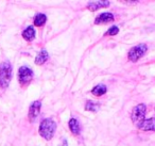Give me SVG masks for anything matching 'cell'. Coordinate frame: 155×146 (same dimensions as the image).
Here are the masks:
<instances>
[{"label":"cell","mask_w":155,"mask_h":146,"mask_svg":"<svg viewBox=\"0 0 155 146\" xmlns=\"http://www.w3.org/2000/svg\"><path fill=\"white\" fill-rule=\"evenodd\" d=\"M56 129V124L51 118H46L39 125V134L46 140H51Z\"/></svg>","instance_id":"obj_1"},{"label":"cell","mask_w":155,"mask_h":146,"mask_svg":"<svg viewBox=\"0 0 155 146\" xmlns=\"http://www.w3.org/2000/svg\"><path fill=\"white\" fill-rule=\"evenodd\" d=\"M12 79V66L8 61L0 64V86L7 89Z\"/></svg>","instance_id":"obj_2"},{"label":"cell","mask_w":155,"mask_h":146,"mask_svg":"<svg viewBox=\"0 0 155 146\" xmlns=\"http://www.w3.org/2000/svg\"><path fill=\"white\" fill-rule=\"evenodd\" d=\"M146 110H147V106L144 105V103H140V105H137L136 107H134L133 111H132V114H131V117H132L133 123L137 127L144 120V117H146Z\"/></svg>","instance_id":"obj_3"},{"label":"cell","mask_w":155,"mask_h":146,"mask_svg":"<svg viewBox=\"0 0 155 146\" xmlns=\"http://www.w3.org/2000/svg\"><path fill=\"white\" fill-rule=\"evenodd\" d=\"M147 50H148V47H147L146 44L136 45L135 47L131 48V50L129 51V54H127V58L132 62H137L139 59H141L144 56Z\"/></svg>","instance_id":"obj_4"},{"label":"cell","mask_w":155,"mask_h":146,"mask_svg":"<svg viewBox=\"0 0 155 146\" xmlns=\"http://www.w3.org/2000/svg\"><path fill=\"white\" fill-rule=\"evenodd\" d=\"M33 78V71L31 68L27 66H21L18 71V80L21 85H26V84L30 83V81Z\"/></svg>","instance_id":"obj_5"},{"label":"cell","mask_w":155,"mask_h":146,"mask_svg":"<svg viewBox=\"0 0 155 146\" xmlns=\"http://www.w3.org/2000/svg\"><path fill=\"white\" fill-rule=\"evenodd\" d=\"M41 101L36 100L31 103L30 108H29V120H30L31 122H34L35 118L38 116L39 112H41Z\"/></svg>","instance_id":"obj_6"},{"label":"cell","mask_w":155,"mask_h":146,"mask_svg":"<svg viewBox=\"0 0 155 146\" xmlns=\"http://www.w3.org/2000/svg\"><path fill=\"white\" fill-rule=\"evenodd\" d=\"M140 130L144 131H155V117H151L148 120H144L141 124L138 126Z\"/></svg>","instance_id":"obj_7"},{"label":"cell","mask_w":155,"mask_h":146,"mask_svg":"<svg viewBox=\"0 0 155 146\" xmlns=\"http://www.w3.org/2000/svg\"><path fill=\"white\" fill-rule=\"evenodd\" d=\"M114 20V15L112 13H108V12H105V13H102L96 18L95 24L96 25H100V24H106V23H110Z\"/></svg>","instance_id":"obj_8"},{"label":"cell","mask_w":155,"mask_h":146,"mask_svg":"<svg viewBox=\"0 0 155 146\" xmlns=\"http://www.w3.org/2000/svg\"><path fill=\"white\" fill-rule=\"evenodd\" d=\"M110 5V1H91V2L87 5L91 11H97L98 9H101V8H107Z\"/></svg>","instance_id":"obj_9"},{"label":"cell","mask_w":155,"mask_h":146,"mask_svg":"<svg viewBox=\"0 0 155 146\" xmlns=\"http://www.w3.org/2000/svg\"><path fill=\"white\" fill-rule=\"evenodd\" d=\"M22 37H24L26 41H33L35 37V30L33 27H28V28L26 29V30L22 32Z\"/></svg>","instance_id":"obj_10"},{"label":"cell","mask_w":155,"mask_h":146,"mask_svg":"<svg viewBox=\"0 0 155 146\" xmlns=\"http://www.w3.org/2000/svg\"><path fill=\"white\" fill-rule=\"evenodd\" d=\"M69 129L75 135L80 133V126H79V123H78V120L75 118H70V120H69Z\"/></svg>","instance_id":"obj_11"},{"label":"cell","mask_w":155,"mask_h":146,"mask_svg":"<svg viewBox=\"0 0 155 146\" xmlns=\"http://www.w3.org/2000/svg\"><path fill=\"white\" fill-rule=\"evenodd\" d=\"M48 58H49L48 52L46 51V50H41V51L36 56V58H35V63H36L37 65H41L48 60Z\"/></svg>","instance_id":"obj_12"},{"label":"cell","mask_w":155,"mask_h":146,"mask_svg":"<svg viewBox=\"0 0 155 146\" xmlns=\"http://www.w3.org/2000/svg\"><path fill=\"white\" fill-rule=\"evenodd\" d=\"M91 93H93L95 96H102V95L106 93V86L103 85V84L96 85L95 88L91 90Z\"/></svg>","instance_id":"obj_13"},{"label":"cell","mask_w":155,"mask_h":146,"mask_svg":"<svg viewBox=\"0 0 155 146\" xmlns=\"http://www.w3.org/2000/svg\"><path fill=\"white\" fill-rule=\"evenodd\" d=\"M46 20H47V16H46L45 14H41V13L37 14L34 18V25L36 27H41L45 25Z\"/></svg>","instance_id":"obj_14"},{"label":"cell","mask_w":155,"mask_h":146,"mask_svg":"<svg viewBox=\"0 0 155 146\" xmlns=\"http://www.w3.org/2000/svg\"><path fill=\"white\" fill-rule=\"evenodd\" d=\"M99 109V103H94V101L89 100L88 103L85 106V110L86 111H91V112H97V110Z\"/></svg>","instance_id":"obj_15"},{"label":"cell","mask_w":155,"mask_h":146,"mask_svg":"<svg viewBox=\"0 0 155 146\" xmlns=\"http://www.w3.org/2000/svg\"><path fill=\"white\" fill-rule=\"evenodd\" d=\"M118 32H119V28L114 26V27H112V28H110V30L105 33V35H116V34H118Z\"/></svg>","instance_id":"obj_16"},{"label":"cell","mask_w":155,"mask_h":146,"mask_svg":"<svg viewBox=\"0 0 155 146\" xmlns=\"http://www.w3.org/2000/svg\"><path fill=\"white\" fill-rule=\"evenodd\" d=\"M61 146H67V142L64 140V142H63V145H61Z\"/></svg>","instance_id":"obj_17"}]
</instances>
